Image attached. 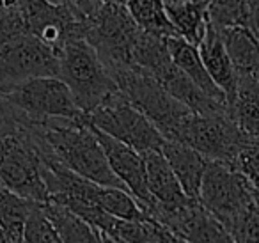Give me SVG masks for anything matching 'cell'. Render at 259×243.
Instances as JSON below:
<instances>
[{
    "mask_svg": "<svg viewBox=\"0 0 259 243\" xmlns=\"http://www.w3.org/2000/svg\"><path fill=\"white\" fill-rule=\"evenodd\" d=\"M29 125L22 112H18L2 94H0V139L20 133Z\"/></svg>",
    "mask_w": 259,
    "mask_h": 243,
    "instance_id": "26",
    "label": "cell"
},
{
    "mask_svg": "<svg viewBox=\"0 0 259 243\" xmlns=\"http://www.w3.org/2000/svg\"><path fill=\"white\" fill-rule=\"evenodd\" d=\"M89 126L93 128L94 135H96L98 142H100L101 149H103L105 158H107L112 172L117 176V179L124 185V188L149 213V210L153 206V199L148 192V185H146V167L142 153H139L137 149H134L128 144L107 135L101 130L94 128L93 125Z\"/></svg>",
    "mask_w": 259,
    "mask_h": 243,
    "instance_id": "12",
    "label": "cell"
},
{
    "mask_svg": "<svg viewBox=\"0 0 259 243\" xmlns=\"http://www.w3.org/2000/svg\"><path fill=\"white\" fill-rule=\"evenodd\" d=\"M165 45H167V50H169L170 61H172L202 93H206L209 98L220 101V103L227 105V100H226V96H224V93L215 86V82L209 78L195 45L188 43L187 39H183V37H180V36L165 37ZM227 107H229V105H227Z\"/></svg>",
    "mask_w": 259,
    "mask_h": 243,
    "instance_id": "17",
    "label": "cell"
},
{
    "mask_svg": "<svg viewBox=\"0 0 259 243\" xmlns=\"http://www.w3.org/2000/svg\"><path fill=\"white\" fill-rule=\"evenodd\" d=\"M98 204L108 215L121 220H142L151 217L128 190L119 186H100Z\"/></svg>",
    "mask_w": 259,
    "mask_h": 243,
    "instance_id": "23",
    "label": "cell"
},
{
    "mask_svg": "<svg viewBox=\"0 0 259 243\" xmlns=\"http://www.w3.org/2000/svg\"><path fill=\"white\" fill-rule=\"evenodd\" d=\"M43 210L57 232L59 241H100L98 232L64 204L55 202V200H45Z\"/></svg>",
    "mask_w": 259,
    "mask_h": 243,
    "instance_id": "19",
    "label": "cell"
},
{
    "mask_svg": "<svg viewBox=\"0 0 259 243\" xmlns=\"http://www.w3.org/2000/svg\"><path fill=\"white\" fill-rule=\"evenodd\" d=\"M220 36L233 64L236 84L259 82L257 34L245 27H227L220 30Z\"/></svg>",
    "mask_w": 259,
    "mask_h": 243,
    "instance_id": "15",
    "label": "cell"
},
{
    "mask_svg": "<svg viewBox=\"0 0 259 243\" xmlns=\"http://www.w3.org/2000/svg\"><path fill=\"white\" fill-rule=\"evenodd\" d=\"M180 2H185V0H163V4H180Z\"/></svg>",
    "mask_w": 259,
    "mask_h": 243,
    "instance_id": "28",
    "label": "cell"
},
{
    "mask_svg": "<svg viewBox=\"0 0 259 243\" xmlns=\"http://www.w3.org/2000/svg\"><path fill=\"white\" fill-rule=\"evenodd\" d=\"M34 202L37 200L18 195L0 183V231L6 241H22L23 224Z\"/></svg>",
    "mask_w": 259,
    "mask_h": 243,
    "instance_id": "21",
    "label": "cell"
},
{
    "mask_svg": "<svg viewBox=\"0 0 259 243\" xmlns=\"http://www.w3.org/2000/svg\"><path fill=\"white\" fill-rule=\"evenodd\" d=\"M41 167L39 149L25 128L0 139V183L6 188L27 199L45 202L48 192Z\"/></svg>",
    "mask_w": 259,
    "mask_h": 243,
    "instance_id": "8",
    "label": "cell"
},
{
    "mask_svg": "<svg viewBox=\"0 0 259 243\" xmlns=\"http://www.w3.org/2000/svg\"><path fill=\"white\" fill-rule=\"evenodd\" d=\"M197 50L209 78L224 93L231 110V105L234 101V94H236V75H234L231 59L227 55L226 47H224L220 30L215 29L209 22H206L204 34H202L201 41H199Z\"/></svg>",
    "mask_w": 259,
    "mask_h": 243,
    "instance_id": "13",
    "label": "cell"
},
{
    "mask_svg": "<svg viewBox=\"0 0 259 243\" xmlns=\"http://www.w3.org/2000/svg\"><path fill=\"white\" fill-rule=\"evenodd\" d=\"M206 20L219 30L245 27L257 34V15L250 11L247 0H209L206 6Z\"/></svg>",
    "mask_w": 259,
    "mask_h": 243,
    "instance_id": "20",
    "label": "cell"
},
{
    "mask_svg": "<svg viewBox=\"0 0 259 243\" xmlns=\"http://www.w3.org/2000/svg\"><path fill=\"white\" fill-rule=\"evenodd\" d=\"M257 156H259L257 140H250V142H247L236 153L234 160L231 161V167L240 172V174H243L250 183L257 185V171H259Z\"/></svg>",
    "mask_w": 259,
    "mask_h": 243,
    "instance_id": "25",
    "label": "cell"
},
{
    "mask_svg": "<svg viewBox=\"0 0 259 243\" xmlns=\"http://www.w3.org/2000/svg\"><path fill=\"white\" fill-rule=\"evenodd\" d=\"M115 87L126 96L130 103L137 107L155 128L163 135V139H172L178 126L181 125L190 108L172 98L156 78L139 68L115 69L110 73Z\"/></svg>",
    "mask_w": 259,
    "mask_h": 243,
    "instance_id": "5",
    "label": "cell"
},
{
    "mask_svg": "<svg viewBox=\"0 0 259 243\" xmlns=\"http://www.w3.org/2000/svg\"><path fill=\"white\" fill-rule=\"evenodd\" d=\"M0 241H6V238H4V232L0 231Z\"/></svg>",
    "mask_w": 259,
    "mask_h": 243,
    "instance_id": "29",
    "label": "cell"
},
{
    "mask_svg": "<svg viewBox=\"0 0 259 243\" xmlns=\"http://www.w3.org/2000/svg\"><path fill=\"white\" fill-rule=\"evenodd\" d=\"M57 76L68 86L76 107L83 114L117 89L100 55L82 37L66 41L57 52Z\"/></svg>",
    "mask_w": 259,
    "mask_h": 243,
    "instance_id": "2",
    "label": "cell"
},
{
    "mask_svg": "<svg viewBox=\"0 0 259 243\" xmlns=\"http://www.w3.org/2000/svg\"><path fill=\"white\" fill-rule=\"evenodd\" d=\"M197 202L229 232L233 243L259 241L257 185L224 161H208Z\"/></svg>",
    "mask_w": 259,
    "mask_h": 243,
    "instance_id": "1",
    "label": "cell"
},
{
    "mask_svg": "<svg viewBox=\"0 0 259 243\" xmlns=\"http://www.w3.org/2000/svg\"><path fill=\"white\" fill-rule=\"evenodd\" d=\"M50 2H55V4H61V2H64V0H50Z\"/></svg>",
    "mask_w": 259,
    "mask_h": 243,
    "instance_id": "30",
    "label": "cell"
},
{
    "mask_svg": "<svg viewBox=\"0 0 259 243\" xmlns=\"http://www.w3.org/2000/svg\"><path fill=\"white\" fill-rule=\"evenodd\" d=\"M142 158H144L146 167V185H148V192L153 199V204L180 206L188 200H194L183 192L162 151L148 149L142 153Z\"/></svg>",
    "mask_w": 259,
    "mask_h": 243,
    "instance_id": "14",
    "label": "cell"
},
{
    "mask_svg": "<svg viewBox=\"0 0 259 243\" xmlns=\"http://www.w3.org/2000/svg\"><path fill=\"white\" fill-rule=\"evenodd\" d=\"M96 2H108V4H124L126 0H96Z\"/></svg>",
    "mask_w": 259,
    "mask_h": 243,
    "instance_id": "27",
    "label": "cell"
},
{
    "mask_svg": "<svg viewBox=\"0 0 259 243\" xmlns=\"http://www.w3.org/2000/svg\"><path fill=\"white\" fill-rule=\"evenodd\" d=\"M206 2H209V0H206Z\"/></svg>",
    "mask_w": 259,
    "mask_h": 243,
    "instance_id": "31",
    "label": "cell"
},
{
    "mask_svg": "<svg viewBox=\"0 0 259 243\" xmlns=\"http://www.w3.org/2000/svg\"><path fill=\"white\" fill-rule=\"evenodd\" d=\"M29 34L57 54L69 39L82 37L85 13L69 0L55 4L50 0H15Z\"/></svg>",
    "mask_w": 259,
    "mask_h": 243,
    "instance_id": "9",
    "label": "cell"
},
{
    "mask_svg": "<svg viewBox=\"0 0 259 243\" xmlns=\"http://www.w3.org/2000/svg\"><path fill=\"white\" fill-rule=\"evenodd\" d=\"M83 115L94 128L128 144L139 153L160 149L165 140L155 125L137 107L130 103L119 89L108 93L93 110Z\"/></svg>",
    "mask_w": 259,
    "mask_h": 243,
    "instance_id": "6",
    "label": "cell"
},
{
    "mask_svg": "<svg viewBox=\"0 0 259 243\" xmlns=\"http://www.w3.org/2000/svg\"><path fill=\"white\" fill-rule=\"evenodd\" d=\"M153 218L163 224L180 241H233L222 224L201 206L197 200H188L180 206L153 204Z\"/></svg>",
    "mask_w": 259,
    "mask_h": 243,
    "instance_id": "11",
    "label": "cell"
},
{
    "mask_svg": "<svg viewBox=\"0 0 259 243\" xmlns=\"http://www.w3.org/2000/svg\"><path fill=\"white\" fill-rule=\"evenodd\" d=\"M169 140L187 144L209 161H224L231 165L236 153L245 144L259 139L245 135L229 114L202 115L190 112Z\"/></svg>",
    "mask_w": 259,
    "mask_h": 243,
    "instance_id": "7",
    "label": "cell"
},
{
    "mask_svg": "<svg viewBox=\"0 0 259 243\" xmlns=\"http://www.w3.org/2000/svg\"><path fill=\"white\" fill-rule=\"evenodd\" d=\"M206 0H185L180 4H167L165 13L180 37L197 47L206 29Z\"/></svg>",
    "mask_w": 259,
    "mask_h": 243,
    "instance_id": "18",
    "label": "cell"
},
{
    "mask_svg": "<svg viewBox=\"0 0 259 243\" xmlns=\"http://www.w3.org/2000/svg\"><path fill=\"white\" fill-rule=\"evenodd\" d=\"M160 151L165 156L169 167L172 169L174 176L180 181L183 192L190 199L197 200L201 179L209 160H206L201 153H197L195 149H192L190 146L180 142V140L165 139L162 147H160Z\"/></svg>",
    "mask_w": 259,
    "mask_h": 243,
    "instance_id": "16",
    "label": "cell"
},
{
    "mask_svg": "<svg viewBox=\"0 0 259 243\" xmlns=\"http://www.w3.org/2000/svg\"><path fill=\"white\" fill-rule=\"evenodd\" d=\"M139 29L124 4L98 2L85 15L83 39L96 50L108 73L115 69L134 68L132 47L137 39Z\"/></svg>",
    "mask_w": 259,
    "mask_h": 243,
    "instance_id": "3",
    "label": "cell"
},
{
    "mask_svg": "<svg viewBox=\"0 0 259 243\" xmlns=\"http://www.w3.org/2000/svg\"><path fill=\"white\" fill-rule=\"evenodd\" d=\"M126 9L141 30L155 36H178L169 22L163 0H126Z\"/></svg>",
    "mask_w": 259,
    "mask_h": 243,
    "instance_id": "22",
    "label": "cell"
},
{
    "mask_svg": "<svg viewBox=\"0 0 259 243\" xmlns=\"http://www.w3.org/2000/svg\"><path fill=\"white\" fill-rule=\"evenodd\" d=\"M57 54L29 32L0 39V84L57 75Z\"/></svg>",
    "mask_w": 259,
    "mask_h": 243,
    "instance_id": "10",
    "label": "cell"
},
{
    "mask_svg": "<svg viewBox=\"0 0 259 243\" xmlns=\"http://www.w3.org/2000/svg\"><path fill=\"white\" fill-rule=\"evenodd\" d=\"M22 241L29 243H57L59 236L52 225L50 218L43 210V202H34L23 224Z\"/></svg>",
    "mask_w": 259,
    "mask_h": 243,
    "instance_id": "24",
    "label": "cell"
},
{
    "mask_svg": "<svg viewBox=\"0 0 259 243\" xmlns=\"http://www.w3.org/2000/svg\"><path fill=\"white\" fill-rule=\"evenodd\" d=\"M0 94L29 123L66 117L80 119L83 112L76 107L68 86L57 75L29 76L0 84Z\"/></svg>",
    "mask_w": 259,
    "mask_h": 243,
    "instance_id": "4",
    "label": "cell"
}]
</instances>
